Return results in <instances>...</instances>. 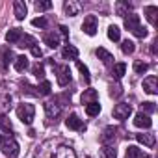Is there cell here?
Instances as JSON below:
<instances>
[{
    "label": "cell",
    "mask_w": 158,
    "mask_h": 158,
    "mask_svg": "<svg viewBox=\"0 0 158 158\" xmlns=\"http://www.w3.org/2000/svg\"><path fill=\"white\" fill-rule=\"evenodd\" d=\"M125 28L127 30H130L136 37H147V28L145 26H141V23H139V15H136V13H128L127 17H125Z\"/></svg>",
    "instance_id": "6da1fadb"
},
{
    "label": "cell",
    "mask_w": 158,
    "mask_h": 158,
    "mask_svg": "<svg viewBox=\"0 0 158 158\" xmlns=\"http://www.w3.org/2000/svg\"><path fill=\"white\" fill-rule=\"evenodd\" d=\"M17 115H19V119H21L24 125H32L34 115H35V108H34V104H28V102L19 104V108H17Z\"/></svg>",
    "instance_id": "7a4b0ae2"
},
{
    "label": "cell",
    "mask_w": 158,
    "mask_h": 158,
    "mask_svg": "<svg viewBox=\"0 0 158 158\" xmlns=\"http://www.w3.org/2000/svg\"><path fill=\"white\" fill-rule=\"evenodd\" d=\"M0 149H2V152L8 158H15L19 154V143L13 138H4L2 141H0Z\"/></svg>",
    "instance_id": "3957f363"
},
{
    "label": "cell",
    "mask_w": 158,
    "mask_h": 158,
    "mask_svg": "<svg viewBox=\"0 0 158 158\" xmlns=\"http://www.w3.org/2000/svg\"><path fill=\"white\" fill-rule=\"evenodd\" d=\"M56 67V78L60 86H67L71 82V69L67 65H54Z\"/></svg>",
    "instance_id": "277c9868"
},
{
    "label": "cell",
    "mask_w": 158,
    "mask_h": 158,
    "mask_svg": "<svg viewBox=\"0 0 158 158\" xmlns=\"http://www.w3.org/2000/svg\"><path fill=\"white\" fill-rule=\"evenodd\" d=\"M130 114H132V106H130L128 102H119V104H115V108H114V117L119 119V121L128 119Z\"/></svg>",
    "instance_id": "5b68a950"
},
{
    "label": "cell",
    "mask_w": 158,
    "mask_h": 158,
    "mask_svg": "<svg viewBox=\"0 0 158 158\" xmlns=\"http://www.w3.org/2000/svg\"><path fill=\"white\" fill-rule=\"evenodd\" d=\"M65 125H67V128H71V130H78V132H84V130H86L84 121H82L80 117H78L76 114H71V115L67 117Z\"/></svg>",
    "instance_id": "8992f818"
},
{
    "label": "cell",
    "mask_w": 158,
    "mask_h": 158,
    "mask_svg": "<svg viewBox=\"0 0 158 158\" xmlns=\"http://www.w3.org/2000/svg\"><path fill=\"white\" fill-rule=\"evenodd\" d=\"M82 30L88 35H95L97 34V17L95 15H88L84 19V23H82Z\"/></svg>",
    "instance_id": "52a82bcc"
},
{
    "label": "cell",
    "mask_w": 158,
    "mask_h": 158,
    "mask_svg": "<svg viewBox=\"0 0 158 158\" xmlns=\"http://www.w3.org/2000/svg\"><path fill=\"white\" fill-rule=\"evenodd\" d=\"M143 89H145L147 93H151V95H156V93H158V78H156L154 74L147 76L145 80H143Z\"/></svg>",
    "instance_id": "ba28073f"
},
{
    "label": "cell",
    "mask_w": 158,
    "mask_h": 158,
    "mask_svg": "<svg viewBox=\"0 0 158 158\" xmlns=\"http://www.w3.org/2000/svg\"><path fill=\"white\" fill-rule=\"evenodd\" d=\"M80 10H82V6L78 2H74V0H67V2H63V11L69 17H76L78 13H80Z\"/></svg>",
    "instance_id": "9c48e42d"
},
{
    "label": "cell",
    "mask_w": 158,
    "mask_h": 158,
    "mask_svg": "<svg viewBox=\"0 0 158 158\" xmlns=\"http://www.w3.org/2000/svg\"><path fill=\"white\" fill-rule=\"evenodd\" d=\"M134 127H138V128H151V127H152V121H151V117H149L147 114L139 112V114H136V117H134Z\"/></svg>",
    "instance_id": "30bf717a"
},
{
    "label": "cell",
    "mask_w": 158,
    "mask_h": 158,
    "mask_svg": "<svg viewBox=\"0 0 158 158\" xmlns=\"http://www.w3.org/2000/svg\"><path fill=\"white\" fill-rule=\"evenodd\" d=\"M43 106H45V114H47V117H48V119L56 121V117H60V114H61V108H60L56 102H45Z\"/></svg>",
    "instance_id": "8fae6325"
},
{
    "label": "cell",
    "mask_w": 158,
    "mask_h": 158,
    "mask_svg": "<svg viewBox=\"0 0 158 158\" xmlns=\"http://www.w3.org/2000/svg\"><path fill=\"white\" fill-rule=\"evenodd\" d=\"M115 138H117V128L106 127L104 132H102V136H101V141H102L104 145H112V143L115 141Z\"/></svg>",
    "instance_id": "7c38bea8"
},
{
    "label": "cell",
    "mask_w": 158,
    "mask_h": 158,
    "mask_svg": "<svg viewBox=\"0 0 158 158\" xmlns=\"http://www.w3.org/2000/svg\"><path fill=\"white\" fill-rule=\"evenodd\" d=\"M80 101H82V104H91V102H99V93H97V89H86L84 93H82V97H80Z\"/></svg>",
    "instance_id": "4fadbf2b"
},
{
    "label": "cell",
    "mask_w": 158,
    "mask_h": 158,
    "mask_svg": "<svg viewBox=\"0 0 158 158\" xmlns=\"http://www.w3.org/2000/svg\"><path fill=\"white\" fill-rule=\"evenodd\" d=\"M48 158H76V154H74V151H73L71 147H60V149H56V152H52Z\"/></svg>",
    "instance_id": "5bb4252c"
},
{
    "label": "cell",
    "mask_w": 158,
    "mask_h": 158,
    "mask_svg": "<svg viewBox=\"0 0 158 158\" xmlns=\"http://www.w3.org/2000/svg\"><path fill=\"white\" fill-rule=\"evenodd\" d=\"M13 13L19 21H23L26 17V4L23 2V0H15L13 2Z\"/></svg>",
    "instance_id": "9a60e30c"
},
{
    "label": "cell",
    "mask_w": 158,
    "mask_h": 158,
    "mask_svg": "<svg viewBox=\"0 0 158 158\" xmlns=\"http://www.w3.org/2000/svg\"><path fill=\"white\" fill-rule=\"evenodd\" d=\"M43 41H45V45L50 47V48H56V47L60 45V37H58L54 32H45V34H43Z\"/></svg>",
    "instance_id": "2e32d148"
},
{
    "label": "cell",
    "mask_w": 158,
    "mask_h": 158,
    "mask_svg": "<svg viewBox=\"0 0 158 158\" xmlns=\"http://www.w3.org/2000/svg\"><path fill=\"white\" fill-rule=\"evenodd\" d=\"M158 8L156 6H147L145 8V17L149 19V23L152 24V26H158Z\"/></svg>",
    "instance_id": "e0dca14e"
},
{
    "label": "cell",
    "mask_w": 158,
    "mask_h": 158,
    "mask_svg": "<svg viewBox=\"0 0 158 158\" xmlns=\"http://www.w3.org/2000/svg\"><path fill=\"white\" fill-rule=\"evenodd\" d=\"M61 56L65 60H78V48L73 47V45H67V47L61 48Z\"/></svg>",
    "instance_id": "ac0fdd59"
},
{
    "label": "cell",
    "mask_w": 158,
    "mask_h": 158,
    "mask_svg": "<svg viewBox=\"0 0 158 158\" xmlns=\"http://www.w3.org/2000/svg\"><path fill=\"white\" fill-rule=\"evenodd\" d=\"M136 139L139 143H143L145 147H154V143H156L154 134H136Z\"/></svg>",
    "instance_id": "d6986e66"
},
{
    "label": "cell",
    "mask_w": 158,
    "mask_h": 158,
    "mask_svg": "<svg viewBox=\"0 0 158 158\" xmlns=\"http://www.w3.org/2000/svg\"><path fill=\"white\" fill-rule=\"evenodd\" d=\"M130 10H132V6L128 2H125V0H119V2L115 4V13L121 15V17H127L130 13Z\"/></svg>",
    "instance_id": "ffe728a7"
},
{
    "label": "cell",
    "mask_w": 158,
    "mask_h": 158,
    "mask_svg": "<svg viewBox=\"0 0 158 158\" xmlns=\"http://www.w3.org/2000/svg\"><path fill=\"white\" fill-rule=\"evenodd\" d=\"M97 56H99V60H101L104 65H112V63H114V56H112L106 48H97Z\"/></svg>",
    "instance_id": "44dd1931"
},
{
    "label": "cell",
    "mask_w": 158,
    "mask_h": 158,
    "mask_svg": "<svg viewBox=\"0 0 158 158\" xmlns=\"http://www.w3.org/2000/svg\"><path fill=\"white\" fill-rule=\"evenodd\" d=\"M13 67H15V71H19V73L26 71V69H28V58H26V56H17V58L13 60Z\"/></svg>",
    "instance_id": "7402d4cb"
},
{
    "label": "cell",
    "mask_w": 158,
    "mask_h": 158,
    "mask_svg": "<svg viewBox=\"0 0 158 158\" xmlns=\"http://www.w3.org/2000/svg\"><path fill=\"white\" fill-rule=\"evenodd\" d=\"M0 58H2V65L8 67L10 61H13V52L10 50V47H2L0 48Z\"/></svg>",
    "instance_id": "603a6c76"
},
{
    "label": "cell",
    "mask_w": 158,
    "mask_h": 158,
    "mask_svg": "<svg viewBox=\"0 0 158 158\" xmlns=\"http://www.w3.org/2000/svg\"><path fill=\"white\" fill-rule=\"evenodd\" d=\"M21 35H23L21 28H11V30L6 34V39H8V43H13V45H17V41L21 39Z\"/></svg>",
    "instance_id": "cb8c5ba5"
},
{
    "label": "cell",
    "mask_w": 158,
    "mask_h": 158,
    "mask_svg": "<svg viewBox=\"0 0 158 158\" xmlns=\"http://www.w3.org/2000/svg\"><path fill=\"white\" fill-rule=\"evenodd\" d=\"M34 45H35V39H34L32 35H26V34H23L21 39L17 41V47H21V48H24V47H30V48H32Z\"/></svg>",
    "instance_id": "d4e9b609"
},
{
    "label": "cell",
    "mask_w": 158,
    "mask_h": 158,
    "mask_svg": "<svg viewBox=\"0 0 158 158\" xmlns=\"http://www.w3.org/2000/svg\"><path fill=\"white\" fill-rule=\"evenodd\" d=\"M125 71H127V65H125V63H114L112 76L119 80V78H123V76H125Z\"/></svg>",
    "instance_id": "484cf974"
},
{
    "label": "cell",
    "mask_w": 158,
    "mask_h": 158,
    "mask_svg": "<svg viewBox=\"0 0 158 158\" xmlns=\"http://www.w3.org/2000/svg\"><path fill=\"white\" fill-rule=\"evenodd\" d=\"M127 158H143V151L136 145H128L127 149Z\"/></svg>",
    "instance_id": "4316f807"
},
{
    "label": "cell",
    "mask_w": 158,
    "mask_h": 158,
    "mask_svg": "<svg viewBox=\"0 0 158 158\" xmlns=\"http://www.w3.org/2000/svg\"><path fill=\"white\" fill-rule=\"evenodd\" d=\"M0 130H4V132H11L13 127L10 123V117L6 114H0Z\"/></svg>",
    "instance_id": "83f0119b"
},
{
    "label": "cell",
    "mask_w": 158,
    "mask_h": 158,
    "mask_svg": "<svg viewBox=\"0 0 158 158\" xmlns=\"http://www.w3.org/2000/svg\"><path fill=\"white\" fill-rule=\"evenodd\" d=\"M86 114H88L89 117L99 115V114H101V104H99V102H91V104H88V106H86Z\"/></svg>",
    "instance_id": "f1b7e54d"
},
{
    "label": "cell",
    "mask_w": 158,
    "mask_h": 158,
    "mask_svg": "<svg viewBox=\"0 0 158 158\" xmlns=\"http://www.w3.org/2000/svg\"><path fill=\"white\" fill-rule=\"evenodd\" d=\"M108 39H112V41H119L121 39V30H119V26H110L108 28Z\"/></svg>",
    "instance_id": "f546056e"
},
{
    "label": "cell",
    "mask_w": 158,
    "mask_h": 158,
    "mask_svg": "<svg viewBox=\"0 0 158 158\" xmlns=\"http://www.w3.org/2000/svg\"><path fill=\"white\" fill-rule=\"evenodd\" d=\"M121 50H123V54H132L134 50H136V45H134V41H130V39H125L123 41V45H121Z\"/></svg>",
    "instance_id": "4dcf8cb0"
},
{
    "label": "cell",
    "mask_w": 158,
    "mask_h": 158,
    "mask_svg": "<svg viewBox=\"0 0 158 158\" xmlns=\"http://www.w3.org/2000/svg\"><path fill=\"white\" fill-rule=\"evenodd\" d=\"M10 108H11V97L10 95H2L0 97V110H2V114L8 112Z\"/></svg>",
    "instance_id": "1f68e13d"
},
{
    "label": "cell",
    "mask_w": 158,
    "mask_h": 158,
    "mask_svg": "<svg viewBox=\"0 0 158 158\" xmlns=\"http://www.w3.org/2000/svg\"><path fill=\"white\" fill-rule=\"evenodd\" d=\"M54 102H56L58 106L69 104V102H71V93H61V95H56V97H54Z\"/></svg>",
    "instance_id": "d6a6232c"
},
{
    "label": "cell",
    "mask_w": 158,
    "mask_h": 158,
    "mask_svg": "<svg viewBox=\"0 0 158 158\" xmlns=\"http://www.w3.org/2000/svg\"><path fill=\"white\" fill-rule=\"evenodd\" d=\"M102 158H117V152L112 145H104L102 147Z\"/></svg>",
    "instance_id": "836d02e7"
},
{
    "label": "cell",
    "mask_w": 158,
    "mask_h": 158,
    "mask_svg": "<svg viewBox=\"0 0 158 158\" xmlns=\"http://www.w3.org/2000/svg\"><path fill=\"white\" fill-rule=\"evenodd\" d=\"M134 71H136L138 74H143V73L149 71V63H145V61H136V63H134Z\"/></svg>",
    "instance_id": "e575fe53"
},
{
    "label": "cell",
    "mask_w": 158,
    "mask_h": 158,
    "mask_svg": "<svg viewBox=\"0 0 158 158\" xmlns=\"http://www.w3.org/2000/svg\"><path fill=\"white\" fill-rule=\"evenodd\" d=\"M76 67H78V71L82 73V78H84V80L89 82V71H88V67H86L82 61H76Z\"/></svg>",
    "instance_id": "d590c367"
},
{
    "label": "cell",
    "mask_w": 158,
    "mask_h": 158,
    "mask_svg": "<svg viewBox=\"0 0 158 158\" xmlns=\"http://www.w3.org/2000/svg\"><path fill=\"white\" fill-rule=\"evenodd\" d=\"M32 73H34V76H37V78H45V69H43V65L41 63H35L34 67H32Z\"/></svg>",
    "instance_id": "8d00e7d4"
},
{
    "label": "cell",
    "mask_w": 158,
    "mask_h": 158,
    "mask_svg": "<svg viewBox=\"0 0 158 158\" xmlns=\"http://www.w3.org/2000/svg\"><path fill=\"white\" fill-rule=\"evenodd\" d=\"M37 93H39V95H50V82L43 80V82H41V86L37 88Z\"/></svg>",
    "instance_id": "74e56055"
},
{
    "label": "cell",
    "mask_w": 158,
    "mask_h": 158,
    "mask_svg": "<svg viewBox=\"0 0 158 158\" xmlns=\"http://www.w3.org/2000/svg\"><path fill=\"white\" fill-rule=\"evenodd\" d=\"M110 95H112V97H115V99H117V97H121V95H123V88H121L119 84L112 86V88H110Z\"/></svg>",
    "instance_id": "f35d334b"
},
{
    "label": "cell",
    "mask_w": 158,
    "mask_h": 158,
    "mask_svg": "<svg viewBox=\"0 0 158 158\" xmlns=\"http://www.w3.org/2000/svg\"><path fill=\"white\" fill-rule=\"evenodd\" d=\"M32 24H34L35 28H47V19H45V17H37V19L32 21Z\"/></svg>",
    "instance_id": "ab89813d"
},
{
    "label": "cell",
    "mask_w": 158,
    "mask_h": 158,
    "mask_svg": "<svg viewBox=\"0 0 158 158\" xmlns=\"http://www.w3.org/2000/svg\"><path fill=\"white\" fill-rule=\"evenodd\" d=\"M35 8H37V11H47L52 8V2H35Z\"/></svg>",
    "instance_id": "60d3db41"
},
{
    "label": "cell",
    "mask_w": 158,
    "mask_h": 158,
    "mask_svg": "<svg viewBox=\"0 0 158 158\" xmlns=\"http://www.w3.org/2000/svg\"><path fill=\"white\" fill-rule=\"evenodd\" d=\"M141 108H143V112H145L147 115H149V114H152V112L156 110V106H154V102H143V106H141Z\"/></svg>",
    "instance_id": "b9f144b4"
},
{
    "label": "cell",
    "mask_w": 158,
    "mask_h": 158,
    "mask_svg": "<svg viewBox=\"0 0 158 158\" xmlns=\"http://www.w3.org/2000/svg\"><path fill=\"white\" fill-rule=\"evenodd\" d=\"M32 54H34L35 58H41V54H43V52H41V48H39V47H35V45H34V47H32Z\"/></svg>",
    "instance_id": "7bdbcfd3"
},
{
    "label": "cell",
    "mask_w": 158,
    "mask_h": 158,
    "mask_svg": "<svg viewBox=\"0 0 158 158\" xmlns=\"http://www.w3.org/2000/svg\"><path fill=\"white\" fill-rule=\"evenodd\" d=\"M60 34L67 39V37H69V30H67V26H60Z\"/></svg>",
    "instance_id": "ee69618b"
},
{
    "label": "cell",
    "mask_w": 158,
    "mask_h": 158,
    "mask_svg": "<svg viewBox=\"0 0 158 158\" xmlns=\"http://www.w3.org/2000/svg\"><path fill=\"white\" fill-rule=\"evenodd\" d=\"M156 45H158V39L152 41V47H151V52H152V54H156Z\"/></svg>",
    "instance_id": "f6af8a7d"
},
{
    "label": "cell",
    "mask_w": 158,
    "mask_h": 158,
    "mask_svg": "<svg viewBox=\"0 0 158 158\" xmlns=\"http://www.w3.org/2000/svg\"><path fill=\"white\" fill-rule=\"evenodd\" d=\"M2 139H4V138H2V136H0V141H2Z\"/></svg>",
    "instance_id": "bcb514c9"
},
{
    "label": "cell",
    "mask_w": 158,
    "mask_h": 158,
    "mask_svg": "<svg viewBox=\"0 0 158 158\" xmlns=\"http://www.w3.org/2000/svg\"><path fill=\"white\" fill-rule=\"evenodd\" d=\"M143 158H151V156H143Z\"/></svg>",
    "instance_id": "7dc6e473"
}]
</instances>
